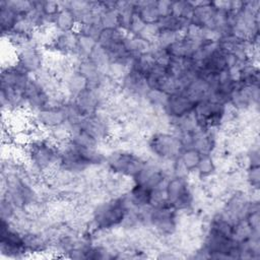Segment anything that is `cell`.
<instances>
[{
  "mask_svg": "<svg viewBox=\"0 0 260 260\" xmlns=\"http://www.w3.org/2000/svg\"><path fill=\"white\" fill-rule=\"evenodd\" d=\"M30 125L46 132L63 126L67 123V115L64 105H49L32 114H28Z\"/></svg>",
  "mask_w": 260,
  "mask_h": 260,
  "instance_id": "obj_6",
  "label": "cell"
},
{
  "mask_svg": "<svg viewBox=\"0 0 260 260\" xmlns=\"http://www.w3.org/2000/svg\"><path fill=\"white\" fill-rule=\"evenodd\" d=\"M51 26L57 31L66 32L75 30L77 26V21L68 8H61V10L53 17Z\"/></svg>",
  "mask_w": 260,
  "mask_h": 260,
  "instance_id": "obj_14",
  "label": "cell"
},
{
  "mask_svg": "<svg viewBox=\"0 0 260 260\" xmlns=\"http://www.w3.org/2000/svg\"><path fill=\"white\" fill-rule=\"evenodd\" d=\"M130 208L126 193L99 202L91 210L90 223L94 230L112 232L120 229Z\"/></svg>",
  "mask_w": 260,
  "mask_h": 260,
  "instance_id": "obj_1",
  "label": "cell"
},
{
  "mask_svg": "<svg viewBox=\"0 0 260 260\" xmlns=\"http://www.w3.org/2000/svg\"><path fill=\"white\" fill-rule=\"evenodd\" d=\"M196 103L185 92L179 91L169 94L162 112L169 118H180L193 113Z\"/></svg>",
  "mask_w": 260,
  "mask_h": 260,
  "instance_id": "obj_10",
  "label": "cell"
},
{
  "mask_svg": "<svg viewBox=\"0 0 260 260\" xmlns=\"http://www.w3.org/2000/svg\"><path fill=\"white\" fill-rule=\"evenodd\" d=\"M87 59H89L101 71H103L106 74L112 63V58L110 54L100 45H96L94 47V49L91 51Z\"/></svg>",
  "mask_w": 260,
  "mask_h": 260,
  "instance_id": "obj_17",
  "label": "cell"
},
{
  "mask_svg": "<svg viewBox=\"0 0 260 260\" xmlns=\"http://www.w3.org/2000/svg\"><path fill=\"white\" fill-rule=\"evenodd\" d=\"M148 151L157 160L174 161L185 148L180 136L173 131L150 133L146 140Z\"/></svg>",
  "mask_w": 260,
  "mask_h": 260,
  "instance_id": "obj_3",
  "label": "cell"
},
{
  "mask_svg": "<svg viewBox=\"0 0 260 260\" xmlns=\"http://www.w3.org/2000/svg\"><path fill=\"white\" fill-rule=\"evenodd\" d=\"M31 76L16 63L13 65H4L1 71V87L23 93Z\"/></svg>",
  "mask_w": 260,
  "mask_h": 260,
  "instance_id": "obj_9",
  "label": "cell"
},
{
  "mask_svg": "<svg viewBox=\"0 0 260 260\" xmlns=\"http://www.w3.org/2000/svg\"><path fill=\"white\" fill-rule=\"evenodd\" d=\"M18 208L6 197L1 196L0 200V217L2 220L12 221L18 212Z\"/></svg>",
  "mask_w": 260,
  "mask_h": 260,
  "instance_id": "obj_18",
  "label": "cell"
},
{
  "mask_svg": "<svg viewBox=\"0 0 260 260\" xmlns=\"http://www.w3.org/2000/svg\"><path fill=\"white\" fill-rule=\"evenodd\" d=\"M246 181L252 190H258L260 182L259 167H248L246 172Z\"/></svg>",
  "mask_w": 260,
  "mask_h": 260,
  "instance_id": "obj_19",
  "label": "cell"
},
{
  "mask_svg": "<svg viewBox=\"0 0 260 260\" xmlns=\"http://www.w3.org/2000/svg\"><path fill=\"white\" fill-rule=\"evenodd\" d=\"M0 253L6 258H23L29 253L24 234L15 229L9 221L1 219L0 231Z\"/></svg>",
  "mask_w": 260,
  "mask_h": 260,
  "instance_id": "obj_5",
  "label": "cell"
},
{
  "mask_svg": "<svg viewBox=\"0 0 260 260\" xmlns=\"http://www.w3.org/2000/svg\"><path fill=\"white\" fill-rule=\"evenodd\" d=\"M61 83L62 88L70 99L88 87L87 80L76 69H73L67 73L61 79Z\"/></svg>",
  "mask_w": 260,
  "mask_h": 260,
  "instance_id": "obj_11",
  "label": "cell"
},
{
  "mask_svg": "<svg viewBox=\"0 0 260 260\" xmlns=\"http://www.w3.org/2000/svg\"><path fill=\"white\" fill-rule=\"evenodd\" d=\"M16 64L30 75H35L46 67L44 48L31 42L16 50Z\"/></svg>",
  "mask_w": 260,
  "mask_h": 260,
  "instance_id": "obj_7",
  "label": "cell"
},
{
  "mask_svg": "<svg viewBox=\"0 0 260 260\" xmlns=\"http://www.w3.org/2000/svg\"><path fill=\"white\" fill-rule=\"evenodd\" d=\"M7 152H8L9 154H12V151H11V150H9V151H8V149H7ZM6 157H10V158H14V159H17V158H16L14 155H7ZM17 160H18V159H17Z\"/></svg>",
  "mask_w": 260,
  "mask_h": 260,
  "instance_id": "obj_21",
  "label": "cell"
},
{
  "mask_svg": "<svg viewBox=\"0 0 260 260\" xmlns=\"http://www.w3.org/2000/svg\"><path fill=\"white\" fill-rule=\"evenodd\" d=\"M167 202L180 213L192 211L195 206V191L188 177L171 176L166 184Z\"/></svg>",
  "mask_w": 260,
  "mask_h": 260,
  "instance_id": "obj_4",
  "label": "cell"
},
{
  "mask_svg": "<svg viewBox=\"0 0 260 260\" xmlns=\"http://www.w3.org/2000/svg\"><path fill=\"white\" fill-rule=\"evenodd\" d=\"M156 8L160 18L172 14V1H156Z\"/></svg>",
  "mask_w": 260,
  "mask_h": 260,
  "instance_id": "obj_20",
  "label": "cell"
},
{
  "mask_svg": "<svg viewBox=\"0 0 260 260\" xmlns=\"http://www.w3.org/2000/svg\"><path fill=\"white\" fill-rule=\"evenodd\" d=\"M21 16V14L8 5L6 0H2L0 2V26L2 37L9 34L15 27Z\"/></svg>",
  "mask_w": 260,
  "mask_h": 260,
  "instance_id": "obj_12",
  "label": "cell"
},
{
  "mask_svg": "<svg viewBox=\"0 0 260 260\" xmlns=\"http://www.w3.org/2000/svg\"><path fill=\"white\" fill-rule=\"evenodd\" d=\"M216 169L217 165L214 155L212 153H203L195 173L199 179L208 180L214 176Z\"/></svg>",
  "mask_w": 260,
  "mask_h": 260,
  "instance_id": "obj_16",
  "label": "cell"
},
{
  "mask_svg": "<svg viewBox=\"0 0 260 260\" xmlns=\"http://www.w3.org/2000/svg\"><path fill=\"white\" fill-rule=\"evenodd\" d=\"M136 13L145 24H157L160 19L156 8V1L135 2Z\"/></svg>",
  "mask_w": 260,
  "mask_h": 260,
  "instance_id": "obj_13",
  "label": "cell"
},
{
  "mask_svg": "<svg viewBox=\"0 0 260 260\" xmlns=\"http://www.w3.org/2000/svg\"><path fill=\"white\" fill-rule=\"evenodd\" d=\"M146 158L130 148H118L106 155L108 171L132 180L146 164Z\"/></svg>",
  "mask_w": 260,
  "mask_h": 260,
  "instance_id": "obj_2",
  "label": "cell"
},
{
  "mask_svg": "<svg viewBox=\"0 0 260 260\" xmlns=\"http://www.w3.org/2000/svg\"><path fill=\"white\" fill-rule=\"evenodd\" d=\"M24 111L32 114L50 105L51 94L41 85V83L31 76L24 92Z\"/></svg>",
  "mask_w": 260,
  "mask_h": 260,
  "instance_id": "obj_8",
  "label": "cell"
},
{
  "mask_svg": "<svg viewBox=\"0 0 260 260\" xmlns=\"http://www.w3.org/2000/svg\"><path fill=\"white\" fill-rule=\"evenodd\" d=\"M202 153L194 147H185L181 152L180 156L177 158L179 164L183 167L186 173L190 176L191 174L196 172L198 164Z\"/></svg>",
  "mask_w": 260,
  "mask_h": 260,
  "instance_id": "obj_15",
  "label": "cell"
}]
</instances>
